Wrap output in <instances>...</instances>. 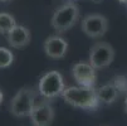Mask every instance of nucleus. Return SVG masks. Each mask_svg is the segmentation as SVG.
Returning <instances> with one entry per match:
<instances>
[{"label":"nucleus","mask_w":127,"mask_h":126,"mask_svg":"<svg viewBox=\"0 0 127 126\" xmlns=\"http://www.w3.org/2000/svg\"><path fill=\"white\" fill-rule=\"evenodd\" d=\"M6 39L10 47L13 48H23L30 43L32 39V34L30 30L24 27V25H15L8 34H6Z\"/></svg>","instance_id":"obj_10"},{"label":"nucleus","mask_w":127,"mask_h":126,"mask_svg":"<svg viewBox=\"0 0 127 126\" xmlns=\"http://www.w3.org/2000/svg\"><path fill=\"white\" fill-rule=\"evenodd\" d=\"M64 88V78L58 71L47 72L38 83V91L40 96H43L47 100H53L58 96H62Z\"/></svg>","instance_id":"obj_4"},{"label":"nucleus","mask_w":127,"mask_h":126,"mask_svg":"<svg viewBox=\"0 0 127 126\" xmlns=\"http://www.w3.org/2000/svg\"><path fill=\"white\" fill-rule=\"evenodd\" d=\"M0 1H3V3H5V1H9V0H0Z\"/></svg>","instance_id":"obj_17"},{"label":"nucleus","mask_w":127,"mask_h":126,"mask_svg":"<svg viewBox=\"0 0 127 126\" xmlns=\"http://www.w3.org/2000/svg\"><path fill=\"white\" fill-rule=\"evenodd\" d=\"M43 49L49 58L59 59L67 54L68 43L64 38L59 37V35H50L44 41Z\"/></svg>","instance_id":"obj_9"},{"label":"nucleus","mask_w":127,"mask_h":126,"mask_svg":"<svg viewBox=\"0 0 127 126\" xmlns=\"http://www.w3.org/2000/svg\"><path fill=\"white\" fill-rule=\"evenodd\" d=\"M16 25L15 18L9 13H0V34H8Z\"/></svg>","instance_id":"obj_12"},{"label":"nucleus","mask_w":127,"mask_h":126,"mask_svg":"<svg viewBox=\"0 0 127 126\" xmlns=\"http://www.w3.org/2000/svg\"><path fill=\"white\" fill-rule=\"evenodd\" d=\"M115 59V49L111 44L106 42H97L91 47L89 63L96 69L108 67Z\"/></svg>","instance_id":"obj_5"},{"label":"nucleus","mask_w":127,"mask_h":126,"mask_svg":"<svg viewBox=\"0 0 127 126\" xmlns=\"http://www.w3.org/2000/svg\"><path fill=\"white\" fill-rule=\"evenodd\" d=\"M3 101H4V93H3L1 89H0V105L3 103Z\"/></svg>","instance_id":"obj_14"},{"label":"nucleus","mask_w":127,"mask_h":126,"mask_svg":"<svg viewBox=\"0 0 127 126\" xmlns=\"http://www.w3.org/2000/svg\"><path fill=\"white\" fill-rule=\"evenodd\" d=\"M37 92L30 87H23L15 93L10 101V112L15 117H27L32 114L34 106Z\"/></svg>","instance_id":"obj_3"},{"label":"nucleus","mask_w":127,"mask_h":126,"mask_svg":"<svg viewBox=\"0 0 127 126\" xmlns=\"http://www.w3.org/2000/svg\"><path fill=\"white\" fill-rule=\"evenodd\" d=\"M83 33L89 38H99L108 29V20L102 14H88L82 19Z\"/></svg>","instance_id":"obj_6"},{"label":"nucleus","mask_w":127,"mask_h":126,"mask_svg":"<svg viewBox=\"0 0 127 126\" xmlns=\"http://www.w3.org/2000/svg\"><path fill=\"white\" fill-rule=\"evenodd\" d=\"M29 119L33 126H50L54 120V109L49 101H43L34 106Z\"/></svg>","instance_id":"obj_8"},{"label":"nucleus","mask_w":127,"mask_h":126,"mask_svg":"<svg viewBox=\"0 0 127 126\" xmlns=\"http://www.w3.org/2000/svg\"><path fill=\"white\" fill-rule=\"evenodd\" d=\"M125 110H126V112H127V97H126V100H125Z\"/></svg>","instance_id":"obj_15"},{"label":"nucleus","mask_w":127,"mask_h":126,"mask_svg":"<svg viewBox=\"0 0 127 126\" xmlns=\"http://www.w3.org/2000/svg\"><path fill=\"white\" fill-rule=\"evenodd\" d=\"M72 76L74 81L78 83V86L84 87H95L97 73L96 68L89 62H78L72 67Z\"/></svg>","instance_id":"obj_7"},{"label":"nucleus","mask_w":127,"mask_h":126,"mask_svg":"<svg viewBox=\"0 0 127 126\" xmlns=\"http://www.w3.org/2000/svg\"><path fill=\"white\" fill-rule=\"evenodd\" d=\"M79 18V9L74 3H67L54 11L50 24L57 33H64L73 27Z\"/></svg>","instance_id":"obj_2"},{"label":"nucleus","mask_w":127,"mask_h":126,"mask_svg":"<svg viewBox=\"0 0 127 126\" xmlns=\"http://www.w3.org/2000/svg\"><path fill=\"white\" fill-rule=\"evenodd\" d=\"M62 97L68 105L83 110H95L99 105L95 87H84V86L65 87L62 93Z\"/></svg>","instance_id":"obj_1"},{"label":"nucleus","mask_w":127,"mask_h":126,"mask_svg":"<svg viewBox=\"0 0 127 126\" xmlns=\"http://www.w3.org/2000/svg\"><path fill=\"white\" fill-rule=\"evenodd\" d=\"M120 3H123V4H127V0H118Z\"/></svg>","instance_id":"obj_16"},{"label":"nucleus","mask_w":127,"mask_h":126,"mask_svg":"<svg viewBox=\"0 0 127 126\" xmlns=\"http://www.w3.org/2000/svg\"><path fill=\"white\" fill-rule=\"evenodd\" d=\"M96 95L99 103H113L120 96V87L116 83H107L96 89Z\"/></svg>","instance_id":"obj_11"},{"label":"nucleus","mask_w":127,"mask_h":126,"mask_svg":"<svg viewBox=\"0 0 127 126\" xmlns=\"http://www.w3.org/2000/svg\"><path fill=\"white\" fill-rule=\"evenodd\" d=\"M14 62L13 52L5 47H0V68H8Z\"/></svg>","instance_id":"obj_13"}]
</instances>
